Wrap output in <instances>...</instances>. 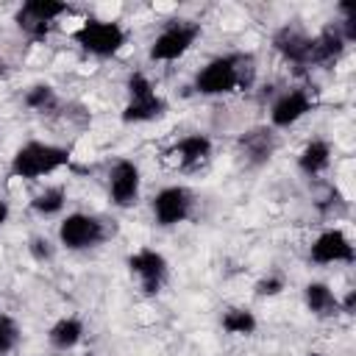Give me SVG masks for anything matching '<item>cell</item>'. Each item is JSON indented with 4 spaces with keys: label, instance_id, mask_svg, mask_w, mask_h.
<instances>
[{
    "label": "cell",
    "instance_id": "obj_26",
    "mask_svg": "<svg viewBox=\"0 0 356 356\" xmlns=\"http://www.w3.org/2000/svg\"><path fill=\"white\" fill-rule=\"evenodd\" d=\"M353 309H356V289H348V295L339 300V312L353 314Z\"/></svg>",
    "mask_w": 356,
    "mask_h": 356
},
{
    "label": "cell",
    "instance_id": "obj_20",
    "mask_svg": "<svg viewBox=\"0 0 356 356\" xmlns=\"http://www.w3.org/2000/svg\"><path fill=\"white\" fill-rule=\"evenodd\" d=\"M67 206V186L64 184H53V186H44L42 192H36L31 197V209L39 214V217H56L61 214Z\"/></svg>",
    "mask_w": 356,
    "mask_h": 356
},
{
    "label": "cell",
    "instance_id": "obj_10",
    "mask_svg": "<svg viewBox=\"0 0 356 356\" xmlns=\"http://www.w3.org/2000/svg\"><path fill=\"white\" fill-rule=\"evenodd\" d=\"M309 261H314V264H353L356 248L342 228H325L309 245Z\"/></svg>",
    "mask_w": 356,
    "mask_h": 356
},
{
    "label": "cell",
    "instance_id": "obj_23",
    "mask_svg": "<svg viewBox=\"0 0 356 356\" xmlns=\"http://www.w3.org/2000/svg\"><path fill=\"white\" fill-rule=\"evenodd\" d=\"M19 345V325L11 314H0V356L11 353Z\"/></svg>",
    "mask_w": 356,
    "mask_h": 356
},
{
    "label": "cell",
    "instance_id": "obj_22",
    "mask_svg": "<svg viewBox=\"0 0 356 356\" xmlns=\"http://www.w3.org/2000/svg\"><path fill=\"white\" fill-rule=\"evenodd\" d=\"M22 103H25L28 108H33V111H50V108L56 106V89H53L50 83H33V86L25 92Z\"/></svg>",
    "mask_w": 356,
    "mask_h": 356
},
{
    "label": "cell",
    "instance_id": "obj_13",
    "mask_svg": "<svg viewBox=\"0 0 356 356\" xmlns=\"http://www.w3.org/2000/svg\"><path fill=\"white\" fill-rule=\"evenodd\" d=\"M314 108V100L306 89H289L281 92L270 106V128H292Z\"/></svg>",
    "mask_w": 356,
    "mask_h": 356
},
{
    "label": "cell",
    "instance_id": "obj_5",
    "mask_svg": "<svg viewBox=\"0 0 356 356\" xmlns=\"http://www.w3.org/2000/svg\"><path fill=\"white\" fill-rule=\"evenodd\" d=\"M203 33L200 22H192V19H172L167 22L156 39L150 42V50H147V58L150 61H178L184 58L192 44L197 42V36Z\"/></svg>",
    "mask_w": 356,
    "mask_h": 356
},
{
    "label": "cell",
    "instance_id": "obj_18",
    "mask_svg": "<svg viewBox=\"0 0 356 356\" xmlns=\"http://www.w3.org/2000/svg\"><path fill=\"white\" fill-rule=\"evenodd\" d=\"M303 300H306V309L314 317H334V314H339V298H337V292L325 281H309L303 286Z\"/></svg>",
    "mask_w": 356,
    "mask_h": 356
},
{
    "label": "cell",
    "instance_id": "obj_2",
    "mask_svg": "<svg viewBox=\"0 0 356 356\" xmlns=\"http://www.w3.org/2000/svg\"><path fill=\"white\" fill-rule=\"evenodd\" d=\"M70 161H72V150L70 147L53 145V142H42V139H31V142H25V145H19L14 150L8 172L14 178L36 181V178H44V175L58 172Z\"/></svg>",
    "mask_w": 356,
    "mask_h": 356
},
{
    "label": "cell",
    "instance_id": "obj_9",
    "mask_svg": "<svg viewBox=\"0 0 356 356\" xmlns=\"http://www.w3.org/2000/svg\"><path fill=\"white\" fill-rule=\"evenodd\" d=\"M192 206H195V195L186 186H178V184L159 189L156 197H153V203H150L153 220L161 228H172L178 222H184L192 214Z\"/></svg>",
    "mask_w": 356,
    "mask_h": 356
},
{
    "label": "cell",
    "instance_id": "obj_21",
    "mask_svg": "<svg viewBox=\"0 0 356 356\" xmlns=\"http://www.w3.org/2000/svg\"><path fill=\"white\" fill-rule=\"evenodd\" d=\"M220 328H222L225 334H231V337H250V334L259 328V320H256V314H253L250 309H245V306H231V309L222 312Z\"/></svg>",
    "mask_w": 356,
    "mask_h": 356
},
{
    "label": "cell",
    "instance_id": "obj_1",
    "mask_svg": "<svg viewBox=\"0 0 356 356\" xmlns=\"http://www.w3.org/2000/svg\"><path fill=\"white\" fill-rule=\"evenodd\" d=\"M256 78V64L253 56L248 53H225V56H214L211 61H206L197 75H195V92L214 97V95H228L236 89H248L253 86Z\"/></svg>",
    "mask_w": 356,
    "mask_h": 356
},
{
    "label": "cell",
    "instance_id": "obj_8",
    "mask_svg": "<svg viewBox=\"0 0 356 356\" xmlns=\"http://www.w3.org/2000/svg\"><path fill=\"white\" fill-rule=\"evenodd\" d=\"M125 264H128L131 275H136V281H139V286H142L145 295H159L161 286L167 284L170 264H167V259H164L159 250H153V248H139V250H134Z\"/></svg>",
    "mask_w": 356,
    "mask_h": 356
},
{
    "label": "cell",
    "instance_id": "obj_4",
    "mask_svg": "<svg viewBox=\"0 0 356 356\" xmlns=\"http://www.w3.org/2000/svg\"><path fill=\"white\" fill-rule=\"evenodd\" d=\"M72 39L89 56H95V58H111V56H117L125 47L128 31L117 19H86L81 28L72 31Z\"/></svg>",
    "mask_w": 356,
    "mask_h": 356
},
{
    "label": "cell",
    "instance_id": "obj_6",
    "mask_svg": "<svg viewBox=\"0 0 356 356\" xmlns=\"http://www.w3.org/2000/svg\"><path fill=\"white\" fill-rule=\"evenodd\" d=\"M72 11V6L70 3H64V0H25L19 8H17V14H14V22H17V28L25 33V36H31V39H44L53 28H56V22L64 17V14H70Z\"/></svg>",
    "mask_w": 356,
    "mask_h": 356
},
{
    "label": "cell",
    "instance_id": "obj_24",
    "mask_svg": "<svg viewBox=\"0 0 356 356\" xmlns=\"http://www.w3.org/2000/svg\"><path fill=\"white\" fill-rule=\"evenodd\" d=\"M284 278L281 275H264V278H259L256 284H253V295L256 298H275V295H281L284 292Z\"/></svg>",
    "mask_w": 356,
    "mask_h": 356
},
{
    "label": "cell",
    "instance_id": "obj_12",
    "mask_svg": "<svg viewBox=\"0 0 356 356\" xmlns=\"http://www.w3.org/2000/svg\"><path fill=\"white\" fill-rule=\"evenodd\" d=\"M211 150H214V145H211V136H209V134H186V136H181V139L164 153V159H167L172 167L184 170V172H192V170L203 167V164L211 159Z\"/></svg>",
    "mask_w": 356,
    "mask_h": 356
},
{
    "label": "cell",
    "instance_id": "obj_27",
    "mask_svg": "<svg viewBox=\"0 0 356 356\" xmlns=\"http://www.w3.org/2000/svg\"><path fill=\"white\" fill-rule=\"evenodd\" d=\"M8 217H11V206H8V200H0V228L8 222Z\"/></svg>",
    "mask_w": 356,
    "mask_h": 356
},
{
    "label": "cell",
    "instance_id": "obj_28",
    "mask_svg": "<svg viewBox=\"0 0 356 356\" xmlns=\"http://www.w3.org/2000/svg\"><path fill=\"white\" fill-rule=\"evenodd\" d=\"M309 356H323V353H309Z\"/></svg>",
    "mask_w": 356,
    "mask_h": 356
},
{
    "label": "cell",
    "instance_id": "obj_25",
    "mask_svg": "<svg viewBox=\"0 0 356 356\" xmlns=\"http://www.w3.org/2000/svg\"><path fill=\"white\" fill-rule=\"evenodd\" d=\"M28 253H31L33 261L44 264V261H50V259L56 256V248L50 245L47 236H31V242H28Z\"/></svg>",
    "mask_w": 356,
    "mask_h": 356
},
{
    "label": "cell",
    "instance_id": "obj_3",
    "mask_svg": "<svg viewBox=\"0 0 356 356\" xmlns=\"http://www.w3.org/2000/svg\"><path fill=\"white\" fill-rule=\"evenodd\" d=\"M128 103L120 114L125 125H139V122H153L167 111V100L156 92L153 81L145 72H131L128 75Z\"/></svg>",
    "mask_w": 356,
    "mask_h": 356
},
{
    "label": "cell",
    "instance_id": "obj_19",
    "mask_svg": "<svg viewBox=\"0 0 356 356\" xmlns=\"http://www.w3.org/2000/svg\"><path fill=\"white\" fill-rule=\"evenodd\" d=\"M47 339H50V345L56 348V350H72L81 339H83V323L78 320V317H58L53 325H50V331H47Z\"/></svg>",
    "mask_w": 356,
    "mask_h": 356
},
{
    "label": "cell",
    "instance_id": "obj_11",
    "mask_svg": "<svg viewBox=\"0 0 356 356\" xmlns=\"http://www.w3.org/2000/svg\"><path fill=\"white\" fill-rule=\"evenodd\" d=\"M139 192H142L139 164L131 161V159L114 161L111 170H108V197H111V203L120 206V209H131V206H136Z\"/></svg>",
    "mask_w": 356,
    "mask_h": 356
},
{
    "label": "cell",
    "instance_id": "obj_16",
    "mask_svg": "<svg viewBox=\"0 0 356 356\" xmlns=\"http://www.w3.org/2000/svg\"><path fill=\"white\" fill-rule=\"evenodd\" d=\"M348 42L337 22H328L317 36H312V64H334L345 53Z\"/></svg>",
    "mask_w": 356,
    "mask_h": 356
},
{
    "label": "cell",
    "instance_id": "obj_7",
    "mask_svg": "<svg viewBox=\"0 0 356 356\" xmlns=\"http://www.w3.org/2000/svg\"><path fill=\"white\" fill-rule=\"evenodd\" d=\"M106 239V222L86 211H72L58 222V245L67 250H89Z\"/></svg>",
    "mask_w": 356,
    "mask_h": 356
},
{
    "label": "cell",
    "instance_id": "obj_17",
    "mask_svg": "<svg viewBox=\"0 0 356 356\" xmlns=\"http://www.w3.org/2000/svg\"><path fill=\"white\" fill-rule=\"evenodd\" d=\"M331 156H334L331 142L323 139V136H314V139H309V142L300 147V153H298V170H300L303 175L314 178V175H320V172L328 170Z\"/></svg>",
    "mask_w": 356,
    "mask_h": 356
},
{
    "label": "cell",
    "instance_id": "obj_14",
    "mask_svg": "<svg viewBox=\"0 0 356 356\" xmlns=\"http://www.w3.org/2000/svg\"><path fill=\"white\" fill-rule=\"evenodd\" d=\"M273 47L292 67H312V36L298 25H281L273 33Z\"/></svg>",
    "mask_w": 356,
    "mask_h": 356
},
{
    "label": "cell",
    "instance_id": "obj_15",
    "mask_svg": "<svg viewBox=\"0 0 356 356\" xmlns=\"http://www.w3.org/2000/svg\"><path fill=\"white\" fill-rule=\"evenodd\" d=\"M278 147V139H275V131L261 125V128H250L239 136V153L245 156L248 164L259 167L264 161H270V156L275 153Z\"/></svg>",
    "mask_w": 356,
    "mask_h": 356
}]
</instances>
